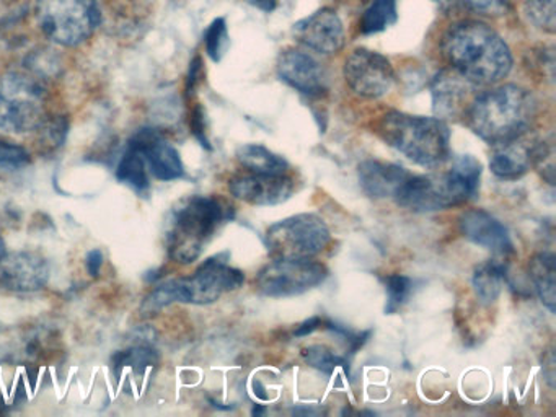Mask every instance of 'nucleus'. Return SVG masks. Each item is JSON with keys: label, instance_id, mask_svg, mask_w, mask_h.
Here are the masks:
<instances>
[{"label": "nucleus", "instance_id": "bb28decb", "mask_svg": "<svg viewBox=\"0 0 556 417\" xmlns=\"http://www.w3.org/2000/svg\"><path fill=\"white\" fill-rule=\"evenodd\" d=\"M159 354L155 349L149 348V345H135V348L126 349V351L118 352L115 355V368L116 370H123V368L129 367L132 370L146 371V368L152 367L157 364Z\"/></svg>", "mask_w": 556, "mask_h": 417}, {"label": "nucleus", "instance_id": "39448f33", "mask_svg": "<svg viewBox=\"0 0 556 417\" xmlns=\"http://www.w3.org/2000/svg\"><path fill=\"white\" fill-rule=\"evenodd\" d=\"M230 217V207L214 195H190L178 202L168 222L167 247L178 264L194 263L217 228Z\"/></svg>", "mask_w": 556, "mask_h": 417}, {"label": "nucleus", "instance_id": "a878e982", "mask_svg": "<svg viewBox=\"0 0 556 417\" xmlns=\"http://www.w3.org/2000/svg\"><path fill=\"white\" fill-rule=\"evenodd\" d=\"M387 315H393L408 303L416 290V280L405 274H389L386 277Z\"/></svg>", "mask_w": 556, "mask_h": 417}, {"label": "nucleus", "instance_id": "58836bf2", "mask_svg": "<svg viewBox=\"0 0 556 417\" xmlns=\"http://www.w3.org/2000/svg\"><path fill=\"white\" fill-rule=\"evenodd\" d=\"M253 390H255L256 397H260V400H268L269 396L266 394V388L263 387L262 381H253Z\"/></svg>", "mask_w": 556, "mask_h": 417}, {"label": "nucleus", "instance_id": "f8f14e48", "mask_svg": "<svg viewBox=\"0 0 556 417\" xmlns=\"http://www.w3.org/2000/svg\"><path fill=\"white\" fill-rule=\"evenodd\" d=\"M50 263L37 251H14L0 257V286L12 292H37L50 280Z\"/></svg>", "mask_w": 556, "mask_h": 417}, {"label": "nucleus", "instance_id": "6e6552de", "mask_svg": "<svg viewBox=\"0 0 556 417\" xmlns=\"http://www.w3.org/2000/svg\"><path fill=\"white\" fill-rule=\"evenodd\" d=\"M265 241L273 260H311L330 244L331 233L318 215L298 214L271 225Z\"/></svg>", "mask_w": 556, "mask_h": 417}, {"label": "nucleus", "instance_id": "f3484780", "mask_svg": "<svg viewBox=\"0 0 556 417\" xmlns=\"http://www.w3.org/2000/svg\"><path fill=\"white\" fill-rule=\"evenodd\" d=\"M458 228L471 243L491 251L496 256L507 257L516 251L504 224L483 208L465 211L458 217Z\"/></svg>", "mask_w": 556, "mask_h": 417}, {"label": "nucleus", "instance_id": "20e7f679", "mask_svg": "<svg viewBox=\"0 0 556 417\" xmlns=\"http://www.w3.org/2000/svg\"><path fill=\"white\" fill-rule=\"evenodd\" d=\"M245 282V274L230 266L229 253L216 254L204 261L191 276L165 280L159 283L142 303V312L155 313L172 303L210 305L224 293L239 289Z\"/></svg>", "mask_w": 556, "mask_h": 417}, {"label": "nucleus", "instance_id": "dca6fc26", "mask_svg": "<svg viewBox=\"0 0 556 417\" xmlns=\"http://www.w3.org/2000/svg\"><path fill=\"white\" fill-rule=\"evenodd\" d=\"M233 198L250 205H279L292 198L295 181L286 175H239L229 181Z\"/></svg>", "mask_w": 556, "mask_h": 417}, {"label": "nucleus", "instance_id": "c756f323", "mask_svg": "<svg viewBox=\"0 0 556 417\" xmlns=\"http://www.w3.org/2000/svg\"><path fill=\"white\" fill-rule=\"evenodd\" d=\"M67 127L70 124H67L66 116H48V119L37 130L40 136V146L50 150L63 146L67 136Z\"/></svg>", "mask_w": 556, "mask_h": 417}, {"label": "nucleus", "instance_id": "473e14b6", "mask_svg": "<svg viewBox=\"0 0 556 417\" xmlns=\"http://www.w3.org/2000/svg\"><path fill=\"white\" fill-rule=\"evenodd\" d=\"M457 2L483 15H503L509 9V0H457Z\"/></svg>", "mask_w": 556, "mask_h": 417}, {"label": "nucleus", "instance_id": "ea45409f", "mask_svg": "<svg viewBox=\"0 0 556 417\" xmlns=\"http://www.w3.org/2000/svg\"><path fill=\"white\" fill-rule=\"evenodd\" d=\"M17 2L18 0H0V12H2V10H8L9 7H12Z\"/></svg>", "mask_w": 556, "mask_h": 417}, {"label": "nucleus", "instance_id": "1a4fd4ad", "mask_svg": "<svg viewBox=\"0 0 556 417\" xmlns=\"http://www.w3.org/2000/svg\"><path fill=\"white\" fill-rule=\"evenodd\" d=\"M328 269L325 264L311 260H273L255 279L256 289L271 299L302 295L325 282Z\"/></svg>", "mask_w": 556, "mask_h": 417}, {"label": "nucleus", "instance_id": "2f4dec72", "mask_svg": "<svg viewBox=\"0 0 556 417\" xmlns=\"http://www.w3.org/2000/svg\"><path fill=\"white\" fill-rule=\"evenodd\" d=\"M327 328L330 331H333L334 334L340 336L346 341L348 349H350V354H354V352L359 351L364 344H366L367 339H369L370 331L356 332L353 329L348 328V326L338 325V323L333 321H325Z\"/></svg>", "mask_w": 556, "mask_h": 417}, {"label": "nucleus", "instance_id": "0eeeda50", "mask_svg": "<svg viewBox=\"0 0 556 417\" xmlns=\"http://www.w3.org/2000/svg\"><path fill=\"white\" fill-rule=\"evenodd\" d=\"M35 10L45 36L64 48L86 42L102 22L97 0H37Z\"/></svg>", "mask_w": 556, "mask_h": 417}, {"label": "nucleus", "instance_id": "aec40b11", "mask_svg": "<svg viewBox=\"0 0 556 417\" xmlns=\"http://www.w3.org/2000/svg\"><path fill=\"white\" fill-rule=\"evenodd\" d=\"M237 162L249 173L255 175H286L289 169L288 160L271 152L260 143H245L236 153Z\"/></svg>", "mask_w": 556, "mask_h": 417}, {"label": "nucleus", "instance_id": "e433bc0d", "mask_svg": "<svg viewBox=\"0 0 556 417\" xmlns=\"http://www.w3.org/2000/svg\"><path fill=\"white\" fill-rule=\"evenodd\" d=\"M103 266V253L100 250H92L87 256V270L90 276L97 277L100 274V269Z\"/></svg>", "mask_w": 556, "mask_h": 417}, {"label": "nucleus", "instance_id": "5701e85b", "mask_svg": "<svg viewBox=\"0 0 556 417\" xmlns=\"http://www.w3.org/2000/svg\"><path fill=\"white\" fill-rule=\"evenodd\" d=\"M116 176H118L119 181L125 182L135 191L144 192L146 189H149L148 166H146L141 153L132 147L128 146L126 152L123 153L118 169H116Z\"/></svg>", "mask_w": 556, "mask_h": 417}, {"label": "nucleus", "instance_id": "9b49d317", "mask_svg": "<svg viewBox=\"0 0 556 417\" xmlns=\"http://www.w3.org/2000/svg\"><path fill=\"white\" fill-rule=\"evenodd\" d=\"M128 146L141 153L149 173L161 181H174L185 175L180 153L161 130L154 127L136 130Z\"/></svg>", "mask_w": 556, "mask_h": 417}, {"label": "nucleus", "instance_id": "9d476101", "mask_svg": "<svg viewBox=\"0 0 556 417\" xmlns=\"http://www.w3.org/2000/svg\"><path fill=\"white\" fill-rule=\"evenodd\" d=\"M344 80L361 98L377 100L386 97L395 84L392 62L379 52L357 48L344 61Z\"/></svg>", "mask_w": 556, "mask_h": 417}, {"label": "nucleus", "instance_id": "412c9836", "mask_svg": "<svg viewBox=\"0 0 556 417\" xmlns=\"http://www.w3.org/2000/svg\"><path fill=\"white\" fill-rule=\"evenodd\" d=\"M555 254L549 251L536 253L529 263V276L540 302L555 313Z\"/></svg>", "mask_w": 556, "mask_h": 417}, {"label": "nucleus", "instance_id": "cd10ccee", "mask_svg": "<svg viewBox=\"0 0 556 417\" xmlns=\"http://www.w3.org/2000/svg\"><path fill=\"white\" fill-rule=\"evenodd\" d=\"M556 0H526L523 12L535 28L553 35L556 29Z\"/></svg>", "mask_w": 556, "mask_h": 417}, {"label": "nucleus", "instance_id": "4468645a", "mask_svg": "<svg viewBox=\"0 0 556 417\" xmlns=\"http://www.w3.org/2000/svg\"><path fill=\"white\" fill-rule=\"evenodd\" d=\"M278 75L289 87L308 98H318L328 91V74L324 65L299 49H286L278 59Z\"/></svg>", "mask_w": 556, "mask_h": 417}, {"label": "nucleus", "instance_id": "2eb2a0df", "mask_svg": "<svg viewBox=\"0 0 556 417\" xmlns=\"http://www.w3.org/2000/svg\"><path fill=\"white\" fill-rule=\"evenodd\" d=\"M294 36L301 45L318 54H337L344 46V26L331 9H320L294 25Z\"/></svg>", "mask_w": 556, "mask_h": 417}, {"label": "nucleus", "instance_id": "c9c22d12", "mask_svg": "<svg viewBox=\"0 0 556 417\" xmlns=\"http://www.w3.org/2000/svg\"><path fill=\"white\" fill-rule=\"evenodd\" d=\"M201 75V59L197 58L191 62L190 74L187 78V94H193L194 88H197L198 81H200Z\"/></svg>", "mask_w": 556, "mask_h": 417}, {"label": "nucleus", "instance_id": "393cba45", "mask_svg": "<svg viewBox=\"0 0 556 417\" xmlns=\"http://www.w3.org/2000/svg\"><path fill=\"white\" fill-rule=\"evenodd\" d=\"M302 355H304V361L307 362L311 367L321 371V374L327 375V377H331L338 367L344 368V371L350 375V364H348L346 358L341 357V355L331 351L327 345H308V348L302 349Z\"/></svg>", "mask_w": 556, "mask_h": 417}, {"label": "nucleus", "instance_id": "b1692460", "mask_svg": "<svg viewBox=\"0 0 556 417\" xmlns=\"http://www.w3.org/2000/svg\"><path fill=\"white\" fill-rule=\"evenodd\" d=\"M396 18V0H372L361 20V31L364 35L383 31L390 28Z\"/></svg>", "mask_w": 556, "mask_h": 417}, {"label": "nucleus", "instance_id": "c85d7f7f", "mask_svg": "<svg viewBox=\"0 0 556 417\" xmlns=\"http://www.w3.org/2000/svg\"><path fill=\"white\" fill-rule=\"evenodd\" d=\"M204 42H206L207 55H210L214 62L223 61L230 46V36L229 31H227L226 20L216 18L211 23L206 36H204Z\"/></svg>", "mask_w": 556, "mask_h": 417}, {"label": "nucleus", "instance_id": "ddd939ff", "mask_svg": "<svg viewBox=\"0 0 556 417\" xmlns=\"http://www.w3.org/2000/svg\"><path fill=\"white\" fill-rule=\"evenodd\" d=\"M523 137L494 146L490 168L497 178L514 181L522 178L532 166H542L546 160L552 159L545 142H529Z\"/></svg>", "mask_w": 556, "mask_h": 417}, {"label": "nucleus", "instance_id": "a211bd4d", "mask_svg": "<svg viewBox=\"0 0 556 417\" xmlns=\"http://www.w3.org/2000/svg\"><path fill=\"white\" fill-rule=\"evenodd\" d=\"M475 85L462 77L454 68L439 72L431 84L432 110L439 119L465 116L470 106Z\"/></svg>", "mask_w": 556, "mask_h": 417}, {"label": "nucleus", "instance_id": "72a5a7b5", "mask_svg": "<svg viewBox=\"0 0 556 417\" xmlns=\"http://www.w3.org/2000/svg\"><path fill=\"white\" fill-rule=\"evenodd\" d=\"M191 130H193L194 137L200 140L201 146L206 147V149H213L211 147L210 139H207V130H206V114H204L203 106L201 104H197L194 106L193 113H191L190 119Z\"/></svg>", "mask_w": 556, "mask_h": 417}, {"label": "nucleus", "instance_id": "4c0bfd02", "mask_svg": "<svg viewBox=\"0 0 556 417\" xmlns=\"http://www.w3.org/2000/svg\"><path fill=\"white\" fill-rule=\"evenodd\" d=\"M245 2L266 13L273 12L278 7V0H245Z\"/></svg>", "mask_w": 556, "mask_h": 417}, {"label": "nucleus", "instance_id": "a19ab883", "mask_svg": "<svg viewBox=\"0 0 556 417\" xmlns=\"http://www.w3.org/2000/svg\"><path fill=\"white\" fill-rule=\"evenodd\" d=\"M5 253H8V251H5V241L2 235H0V257L4 256Z\"/></svg>", "mask_w": 556, "mask_h": 417}, {"label": "nucleus", "instance_id": "f257e3e1", "mask_svg": "<svg viewBox=\"0 0 556 417\" xmlns=\"http://www.w3.org/2000/svg\"><path fill=\"white\" fill-rule=\"evenodd\" d=\"M442 51L451 67L475 87L500 84L513 68L509 46L486 23H457L445 33Z\"/></svg>", "mask_w": 556, "mask_h": 417}, {"label": "nucleus", "instance_id": "6ab92c4d", "mask_svg": "<svg viewBox=\"0 0 556 417\" xmlns=\"http://www.w3.org/2000/svg\"><path fill=\"white\" fill-rule=\"evenodd\" d=\"M363 191L372 199H393L412 173L396 163L366 160L357 168Z\"/></svg>", "mask_w": 556, "mask_h": 417}, {"label": "nucleus", "instance_id": "f704fd0d", "mask_svg": "<svg viewBox=\"0 0 556 417\" xmlns=\"http://www.w3.org/2000/svg\"><path fill=\"white\" fill-rule=\"evenodd\" d=\"M321 325H324V318H320V316H312L311 319L302 323V325L295 329L294 336H298V338H304V336H308L312 334V332L317 331L318 328H321Z\"/></svg>", "mask_w": 556, "mask_h": 417}, {"label": "nucleus", "instance_id": "7c9ffc66", "mask_svg": "<svg viewBox=\"0 0 556 417\" xmlns=\"http://www.w3.org/2000/svg\"><path fill=\"white\" fill-rule=\"evenodd\" d=\"M28 163H30V153L25 147L0 140V168L14 172V169L25 168Z\"/></svg>", "mask_w": 556, "mask_h": 417}, {"label": "nucleus", "instance_id": "f03ea898", "mask_svg": "<svg viewBox=\"0 0 556 417\" xmlns=\"http://www.w3.org/2000/svg\"><path fill=\"white\" fill-rule=\"evenodd\" d=\"M539 113V103L527 88L501 85L477 94L465 117L468 127L490 146L527 136Z\"/></svg>", "mask_w": 556, "mask_h": 417}, {"label": "nucleus", "instance_id": "423d86ee", "mask_svg": "<svg viewBox=\"0 0 556 417\" xmlns=\"http://www.w3.org/2000/svg\"><path fill=\"white\" fill-rule=\"evenodd\" d=\"M47 80L30 71L0 75V130L37 132L48 119Z\"/></svg>", "mask_w": 556, "mask_h": 417}, {"label": "nucleus", "instance_id": "7ed1b4c3", "mask_svg": "<svg viewBox=\"0 0 556 417\" xmlns=\"http://www.w3.org/2000/svg\"><path fill=\"white\" fill-rule=\"evenodd\" d=\"M377 134L387 146L425 168H438L451 159V129L439 117L389 111L380 117Z\"/></svg>", "mask_w": 556, "mask_h": 417}, {"label": "nucleus", "instance_id": "4be33fe9", "mask_svg": "<svg viewBox=\"0 0 556 417\" xmlns=\"http://www.w3.org/2000/svg\"><path fill=\"white\" fill-rule=\"evenodd\" d=\"M506 276V264L497 260L486 261L475 269L471 282H473L475 293L484 305H491L500 299Z\"/></svg>", "mask_w": 556, "mask_h": 417}]
</instances>
